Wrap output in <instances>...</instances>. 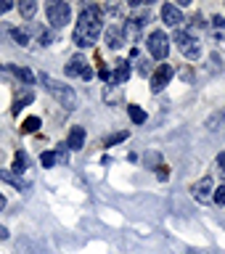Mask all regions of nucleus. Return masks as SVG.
Here are the masks:
<instances>
[{"instance_id":"nucleus-1","label":"nucleus","mask_w":225,"mask_h":254,"mask_svg":"<svg viewBox=\"0 0 225 254\" xmlns=\"http://www.w3.org/2000/svg\"><path fill=\"white\" fill-rule=\"evenodd\" d=\"M103 32V19H101V8L98 5H87L82 8L75 27V45L77 48H93L95 40Z\"/></svg>"},{"instance_id":"nucleus-23","label":"nucleus","mask_w":225,"mask_h":254,"mask_svg":"<svg viewBox=\"0 0 225 254\" xmlns=\"http://www.w3.org/2000/svg\"><path fill=\"white\" fill-rule=\"evenodd\" d=\"M37 40H40V45H51V43H53V35H51L48 29H40V32H37Z\"/></svg>"},{"instance_id":"nucleus-27","label":"nucleus","mask_w":225,"mask_h":254,"mask_svg":"<svg viewBox=\"0 0 225 254\" xmlns=\"http://www.w3.org/2000/svg\"><path fill=\"white\" fill-rule=\"evenodd\" d=\"M11 8H13V3H11V0H0V16H3V13H8Z\"/></svg>"},{"instance_id":"nucleus-18","label":"nucleus","mask_w":225,"mask_h":254,"mask_svg":"<svg viewBox=\"0 0 225 254\" xmlns=\"http://www.w3.org/2000/svg\"><path fill=\"white\" fill-rule=\"evenodd\" d=\"M27 164H29V162H27V154H24V151H19V154L13 156V172L21 175L24 170H27Z\"/></svg>"},{"instance_id":"nucleus-10","label":"nucleus","mask_w":225,"mask_h":254,"mask_svg":"<svg viewBox=\"0 0 225 254\" xmlns=\"http://www.w3.org/2000/svg\"><path fill=\"white\" fill-rule=\"evenodd\" d=\"M162 21L167 24V27H178V24L183 21L180 8L175 5V3H164V5H162Z\"/></svg>"},{"instance_id":"nucleus-4","label":"nucleus","mask_w":225,"mask_h":254,"mask_svg":"<svg viewBox=\"0 0 225 254\" xmlns=\"http://www.w3.org/2000/svg\"><path fill=\"white\" fill-rule=\"evenodd\" d=\"M45 13H48V21H51L53 29H61L72 21V5L64 3V0H53V3L45 5Z\"/></svg>"},{"instance_id":"nucleus-11","label":"nucleus","mask_w":225,"mask_h":254,"mask_svg":"<svg viewBox=\"0 0 225 254\" xmlns=\"http://www.w3.org/2000/svg\"><path fill=\"white\" fill-rule=\"evenodd\" d=\"M106 45L111 51H119L125 45V32L119 27H106Z\"/></svg>"},{"instance_id":"nucleus-19","label":"nucleus","mask_w":225,"mask_h":254,"mask_svg":"<svg viewBox=\"0 0 225 254\" xmlns=\"http://www.w3.org/2000/svg\"><path fill=\"white\" fill-rule=\"evenodd\" d=\"M37 127H40V119H37V117H27V119L21 122V132L29 135V132H35Z\"/></svg>"},{"instance_id":"nucleus-12","label":"nucleus","mask_w":225,"mask_h":254,"mask_svg":"<svg viewBox=\"0 0 225 254\" xmlns=\"http://www.w3.org/2000/svg\"><path fill=\"white\" fill-rule=\"evenodd\" d=\"M212 40L218 43L220 48H225V19L223 16H212Z\"/></svg>"},{"instance_id":"nucleus-8","label":"nucleus","mask_w":225,"mask_h":254,"mask_svg":"<svg viewBox=\"0 0 225 254\" xmlns=\"http://www.w3.org/2000/svg\"><path fill=\"white\" fill-rule=\"evenodd\" d=\"M67 74L69 77H79V79H93V69L87 66V61L85 59H79V56H75L69 64H67Z\"/></svg>"},{"instance_id":"nucleus-25","label":"nucleus","mask_w":225,"mask_h":254,"mask_svg":"<svg viewBox=\"0 0 225 254\" xmlns=\"http://www.w3.org/2000/svg\"><path fill=\"white\" fill-rule=\"evenodd\" d=\"M215 204H220V206H225V186H220V188H215Z\"/></svg>"},{"instance_id":"nucleus-2","label":"nucleus","mask_w":225,"mask_h":254,"mask_svg":"<svg viewBox=\"0 0 225 254\" xmlns=\"http://www.w3.org/2000/svg\"><path fill=\"white\" fill-rule=\"evenodd\" d=\"M43 85H45V90L56 98V103H59V106H64L67 111H72V109L77 106V95H75V90H72L69 85L56 82V79L48 77V74H43Z\"/></svg>"},{"instance_id":"nucleus-29","label":"nucleus","mask_w":225,"mask_h":254,"mask_svg":"<svg viewBox=\"0 0 225 254\" xmlns=\"http://www.w3.org/2000/svg\"><path fill=\"white\" fill-rule=\"evenodd\" d=\"M3 206H5V196L0 193V212H3Z\"/></svg>"},{"instance_id":"nucleus-17","label":"nucleus","mask_w":225,"mask_h":254,"mask_svg":"<svg viewBox=\"0 0 225 254\" xmlns=\"http://www.w3.org/2000/svg\"><path fill=\"white\" fill-rule=\"evenodd\" d=\"M35 11H37V3H35V0H21V3H19L21 19H32V16H35Z\"/></svg>"},{"instance_id":"nucleus-16","label":"nucleus","mask_w":225,"mask_h":254,"mask_svg":"<svg viewBox=\"0 0 225 254\" xmlns=\"http://www.w3.org/2000/svg\"><path fill=\"white\" fill-rule=\"evenodd\" d=\"M127 114H130V119H133L135 125L146 122V111H143L141 106H135V103H127Z\"/></svg>"},{"instance_id":"nucleus-21","label":"nucleus","mask_w":225,"mask_h":254,"mask_svg":"<svg viewBox=\"0 0 225 254\" xmlns=\"http://www.w3.org/2000/svg\"><path fill=\"white\" fill-rule=\"evenodd\" d=\"M11 37L16 40V45H27V43H29V35H27L24 29H19V27L11 29Z\"/></svg>"},{"instance_id":"nucleus-26","label":"nucleus","mask_w":225,"mask_h":254,"mask_svg":"<svg viewBox=\"0 0 225 254\" xmlns=\"http://www.w3.org/2000/svg\"><path fill=\"white\" fill-rule=\"evenodd\" d=\"M218 175L225 180V154H220V156H218Z\"/></svg>"},{"instance_id":"nucleus-22","label":"nucleus","mask_w":225,"mask_h":254,"mask_svg":"<svg viewBox=\"0 0 225 254\" xmlns=\"http://www.w3.org/2000/svg\"><path fill=\"white\" fill-rule=\"evenodd\" d=\"M40 162H43V167H53L56 162H59V156H56L53 151H45V154L40 156Z\"/></svg>"},{"instance_id":"nucleus-30","label":"nucleus","mask_w":225,"mask_h":254,"mask_svg":"<svg viewBox=\"0 0 225 254\" xmlns=\"http://www.w3.org/2000/svg\"><path fill=\"white\" fill-rule=\"evenodd\" d=\"M186 254H204V252H186Z\"/></svg>"},{"instance_id":"nucleus-13","label":"nucleus","mask_w":225,"mask_h":254,"mask_svg":"<svg viewBox=\"0 0 225 254\" xmlns=\"http://www.w3.org/2000/svg\"><path fill=\"white\" fill-rule=\"evenodd\" d=\"M85 146V127H72L69 138H67V148L72 151H79Z\"/></svg>"},{"instance_id":"nucleus-5","label":"nucleus","mask_w":225,"mask_h":254,"mask_svg":"<svg viewBox=\"0 0 225 254\" xmlns=\"http://www.w3.org/2000/svg\"><path fill=\"white\" fill-rule=\"evenodd\" d=\"M146 45H149V53L154 56L156 61H164L167 53H170V37H167L162 29H154V32H151Z\"/></svg>"},{"instance_id":"nucleus-14","label":"nucleus","mask_w":225,"mask_h":254,"mask_svg":"<svg viewBox=\"0 0 225 254\" xmlns=\"http://www.w3.org/2000/svg\"><path fill=\"white\" fill-rule=\"evenodd\" d=\"M0 180H5V183H11V186H16V188H29V183L27 180H21V175H16L13 170H0Z\"/></svg>"},{"instance_id":"nucleus-3","label":"nucleus","mask_w":225,"mask_h":254,"mask_svg":"<svg viewBox=\"0 0 225 254\" xmlns=\"http://www.w3.org/2000/svg\"><path fill=\"white\" fill-rule=\"evenodd\" d=\"M175 45H178V51L191 61H196L199 56H202V43H199V37L188 29H180L178 35H175Z\"/></svg>"},{"instance_id":"nucleus-20","label":"nucleus","mask_w":225,"mask_h":254,"mask_svg":"<svg viewBox=\"0 0 225 254\" xmlns=\"http://www.w3.org/2000/svg\"><path fill=\"white\" fill-rule=\"evenodd\" d=\"M32 98H35V95H32V93L27 90V93H24V95H21V98H19V101H16V103H13V114H19V111H21L24 106H27V103H32Z\"/></svg>"},{"instance_id":"nucleus-6","label":"nucleus","mask_w":225,"mask_h":254,"mask_svg":"<svg viewBox=\"0 0 225 254\" xmlns=\"http://www.w3.org/2000/svg\"><path fill=\"white\" fill-rule=\"evenodd\" d=\"M191 196L196 198L199 204H212L215 201V183L212 178H202L191 186Z\"/></svg>"},{"instance_id":"nucleus-28","label":"nucleus","mask_w":225,"mask_h":254,"mask_svg":"<svg viewBox=\"0 0 225 254\" xmlns=\"http://www.w3.org/2000/svg\"><path fill=\"white\" fill-rule=\"evenodd\" d=\"M5 238H8V230H5L3 225H0V241H5Z\"/></svg>"},{"instance_id":"nucleus-9","label":"nucleus","mask_w":225,"mask_h":254,"mask_svg":"<svg viewBox=\"0 0 225 254\" xmlns=\"http://www.w3.org/2000/svg\"><path fill=\"white\" fill-rule=\"evenodd\" d=\"M127 79H130V61H125V59L114 61V71H111L109 85H125Z\"/></svg>"},{"instance_id":"nucleus-7","label":"nucleus","mask_w":225,"mask_h":254,"mask_svg":"<svg viewBox=\"0 0 225 254\" xmlns=\"http://www.w3.org/2000/svg\"><path fill=\"white\" fill-rule=\"evenodd\" d=\"M170 79H172V66H170V64H159L156 71L151 74V90L162 93L164 87L170 85Z\"/></svg>"},{"instance_id":"nucleus-15","label":"nucleus","mask_w":225,"mask_h":254,"mask_svg":"<svg viewBox=\"0 0 225 254\" xmlns=\"http://www.w3.org/2000/svg\"><path fill=\"white\" fill-rule=\"evenodd\" d=\"M8 69H11V71L21 79L24 85H35V74H32V71H29L27 66H16V64H8Z\"/></svg>"},{"instance_id":"nucleus-24","label":"nucleus","mask_w":225,"mask_h":254,"mask_svg":"<svg viewBox=\"0 0 225 254\" xmlns=\"http://www.w3.org/2000/svg\"><path fill=\"white\" fill-rule=\"evenodd\" d=\"M127 138V132L122 130V132H114V135H111V138H106V148L109 146H114V143H119V140H125Z\"/></svg>"}]
</instances>
